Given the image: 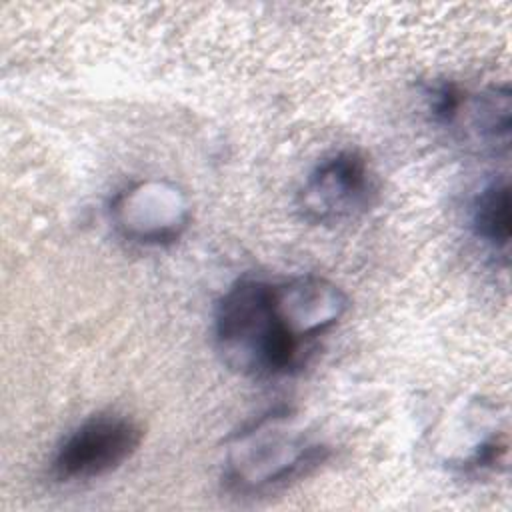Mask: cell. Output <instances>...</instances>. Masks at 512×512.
Instances as JSON below:
<instances>
[{"label":"cell","mask_w":512,"mask_h":512,"mask_svg":"<svg viewBox=\"0 0 512 512\" xmlns=\"http://www.w3.org/2000/svg\"><path fill=\"white\" fill-rule=\"evenodd\" d=\"M472 226L478 238L506 250L510 242V188L508 180H494L480 190L472 208Z\"/></svg>","instance_id":"7"},{"label":"cell","mask_w":512,"mask_h":512,"mask_svg":"<svg viewBox=\"0 0 512 512\" xmlns=\"http://www.w3.org/2000/svg\"><path fill=\"white\" fill-rule=\"evenodd\" d=\"M324 458V446L294 430L286 416L270 414L236 434L224 478L236 492H258L306 476Z\"/></svg>","instance_id":"2"},{"label":"cell","mask_w":512,"mask_h":512,"mask_svg":"<svg viewBox=\"0 0 512 512\" xmlns=\"http://www.w3.org/2000/svg\"><path fill=\"white\" fill-rule=\"evenodd\" d=\"M370 190L366 160L352 150L324 158L298 192V208L308 222L328 224L360 208Z\"/></svg>","instance_id":"4"},{"label":"cell","mask_w":512,"mask_h":512,"mask_svg":"<svg viewBox=\"0 0 512 512\" xmlns=\"http://www.w3.org/2000/svg\"><path fill=\"white\" fill-rule=\"evenodd\" d=\"M112 220L124 238L138 244L174 242L188 222L184 194L166 182H140L112 202Z\"/></svg>","instance_id":"5"},{"label":"cell","mask_w":512,"mask_h":512,"mask_svg":"<svg viewBox=\"0 0 512 512\" xmlns=\"http://www.w3.org/2000/svg\"><path fill=\"white\" fill-rule=\"evenodd\" d=\"M214 346L226 368L252 378L290 372L302 348L276 308L274 282L260 278L238 280L218 300Z\"/></svg>","instance_id":"1"},{"label":"cell","mask_w":512,"mask_h":512,"mask_svg":"<svg viewBox=\"0 0 512 512\" xmlns=\"http://www.w3.org/2000/svg\"><path fill=\"white\" fill-rule=\"evenodd\" d=\"M142 434V428L124 414L90 416L58 444L50 466L52 476L60 482L104 476L138 450Z\"/></svg>","instance_id":"3"},{"label":"cell","mask_w":512,"mask_h":512,"mask_svg":"<svg viewBox=\"0 0 512 512\" xmlns=\"http://www.w3.org/2000/svg\"><path fill=\"white\" fill-rule=\"evenodd\" d=\"M274 300L290 334L300 344L336 326L348 310V296L342 288L320 276L274 282Z\"/></svg>","instance_id":"6"}]
</instances>
